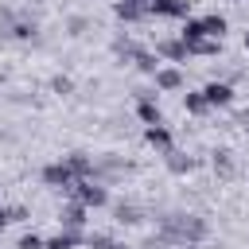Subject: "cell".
<instances>
[{
  "label": "cell",
  "mask_w": 249,
  "mask_h": 249,
  "mask_svg": "<svg viewBox=\"0 0 249 249\" xmlns=\"http://www.w3.org/2000/svg\"><path fill=\"white\" fill-rule=\"evenodd\" d=\"M66 163H70V171H74V179H93V160L89 156H82V152H74V156H66Z\"/></svg>",
  "instance_id": "4fadbf2b"
},
{
  "label": "cell",
  "mask_w": 249,
  "mask_h": 249,
  "mask_svg": "<svg viewBox=\"0 0 249 249\" xmlns=\"http://www.w3.org/2000/svg\"><path fill=\"white\" fill-rule=\"evenodd\" d=\"M202 97H206L210 109H214V105H230V101H233V86H230V82H206Z\"/></svg>",
  "instance_id": "8992f818"
},
{
  "label": "cell",
  "mask_w": 249,
  "mask_h": 249,
  "mask_svg": "<svg viewBox=\"0 0 249 249\" xmlns=\"http://www.w3.org/2000/svg\"><path fill=\"white\" fill-rule=\"evenodd\" d=\"M160 233L163 241H202L206 237V222L195 214H163L160 218Z\"/></svg>",
  "instance_id": "6da1fadb"
},
{
  "label": "cell",
  "mask_w": 249,
  "mask_h": 249,
  "mask_svg": "<svg viewBox=\"0 0 249 249\" xmlns=\"http://www.w3.org/2000/svg\"><path fill=\"white\" fill-rule=\"evenodd\" d=\"M183 43H195V39H202V19H183V35H179Z\"/></svg>",
  "instance_id": "ac0fdd59"
},
{
  "label": "cell",
  "mask_w": 249,
  "mask_h": 249,
  "mask_svg": "<svg viewBox=\"0 0 249 249\" xmlns=\"http://www.w3.org/2000/svg\"><path fill=\"white\" fill-rule=\"evenodd\" d=\"M12 27H16V16H12L8 8H0V31H4V35H12Z\"/></svg>",
  "instance_id": "d4e9b609"
},
{
  "label": "cell",
  "mask_w": 249,
  "mask_h": 249,
  "mask_svg": "<svg viewBox=\"0 0 249 249\" xmlns=\"http://www.w3.org/2000/svg\"><path fill=\"white\" fill-rule=\"evenodd\" d=\"M58 222H62V230H70V233H86V206H82V202L62 206Z\"/></svg>",
  "instance_id": "5b68a950"
},
{
  "label": "cell",
  "mask_w": 249,
  "mask_h": 249,
  "mask_svg": "<svg viewBox=\"0 0 249 249\" xmlns=\"http://www.w3.org/2000/svg\"><path fill=\"white\" fill-rule=\"evenodd\" d=\"M70 195H74L82 206H105V202H109L105 187H101V183H93V179H78V183L70 187Z\"/></svg>",
  "instance_id": "7a4b0ae2"
},
{
  "label": "cell",
  "mask_w": 249,
  "mask_h": 249,
  "mask_svg": "<svg viewBox=\"0 0 249 249\" xmlns=\"http://www.w3.org/2000/svg\"><path fill=\"white\" fill-rule=\"evenodd\" d=\"M86 245H89V249H124L121 241H113V237H105V233H93V237H86Z\"/></svg>",
  "instance_id": "7402d4cb"
},
{
  "label": "cell",
  "mask_w": 249,
  "mask_h": 249,
  "mask_svg": "<svg viewBox=\"0 0 249 249\" xmlns=\"http://www.w3.org/2000/svg\"><path fill=\"white\" fill-rule=\"evenodd\" d=\"M35 31H39V27H35V23H27V19H16V27H12V35H16V39H31Z\"/></svg>",
  "instance_id": "603a6c76"
},
{
  "label": "cell",
  "mask_w": 249,
  "mask_h": 249,
  "mask_svg": "<svg viewBox=\"0 0 249 249\" xmlns=\"http://www.w3.org/2000/svg\"><path fill=\"white\" fill-rule=\"evenodd\" d=\"M148 16L187 19V16H191V0H148Z\"/></svg>",
  "instance_id": "277c9868"
},
{
  "label": "cell",
  "mask_w": 249,
  "mask_h": 249,
  "mask_svg": "<svg viewBox=\"0 0 249 249\" xmlns=\"http://www.w3.org/2000/svg\"><path fill=\"white\" fill-rule=\"evenodd\" d=\"M202 35H210V39H222V35H226V16H218V12L202 16Z\"/></svg>",
  "instance_id": "9a60e30c"
},
{
  "label": "cell",
  "mask_w": 249,
  "mask_h": 249,
  "mask_svg": "<svg viewBox=\"0 0 249 249\" xmlns=\"http://www.w3.org/2000/svg\"><path fill=\"white\" fill-rule=\"evenodd\" d=\"M0 226H8V210L4 206H0Z\"/></svg>",
  "instance_id": "f1b7e54d"
},
{
  "label": "cell",
  "mask_w": 249,
  "mask_h": 249,
  "mask_svg": "<svg viewBox=\"0 0 249 249\" xmlns=\"http://www.w3.org/2000/svg\"><path fill=\"white\" fill-rule=\"evenodd\" d=\"M144 249H163V241H156V237H152V241H144Z\"/></svg>",
  "instance_id": "83f0119b"
},
{
  "label": "cell",
  "mask_w": 249,
  "mask_h": 249,
  "mask_svg": "<svg viewBox=\"0 0 249 249\" xmlns=\"http://www.w3.org/2000/svg\"><path fill=\"white\" fill-rule=\"evenodd\" d=\"M152 78H156V89H167V93L183 86V70H175V66H160Z\"/></svg>",
  "instance_id": "9c48e42d"
},
{
  "label": "cell",
  "mask_w": 249,
  "mask_h": 249,
  "mask_svg": "<svg viewBox=\"0 0 249 249\" xmlns=\"http://www.w3.org/2000/svg\"><path fill=\"white\" fill-rule=\"evenodd\" d=\"M183 109H187V113H206L210 105H206V97H202V89H198V93H187V97H183Z\"/></svg>",
  "instance_id": "ffe728a7"
},
{
  "label": "cell",
  "mask_w": 249,
  "mask_h": 249,
  "mask_svg": "<svg viewBox=\"0 0 249 249\" xmlns=\"http://www.w3.org/2000/svg\"><path fill=\"white\" fill-rule=\"evenodd\" d=\"M78 241H86V233H70V230H62V233H54V237H43V249H74Z\"/></svg>",
  "instance_id": "5bb4252c"
},
{
  "label": "cell",
  "mask_w": 249,
  "mask_h": 249,
  "mask_svg": "<svg viewBox=\"0 0 249 249\" xmlns=\"http://www.w3.org/2000/svg\"><path fill=\"white\" fill-rule=\"evenodd\" d=\"M144 140L156 148V152H171V132L163 128V124H148V132H144Z\"/></svg>",
  "instance_id": "7c38bea8"
},
{
  "label": "cell",
  "mask_w": 249,
  "mask_h": 249,
  "mask_svg": "<svg viewBox=\"0 0 249 249\" xmlns=\"http://www.w3.org/2000/svg\"><path fill=\"white\" fill-rule=\"evenodd\" d=\"M136 113H140V121H144V124H160V105H156V93H140Z\"/></svg>",
  "instance_id": "8fae6325"
},
{
  "label": "cell",
  "mask_w": 249,
  "mask_h": 249,
  "mask_svg": "<svg viewBox=\"0 0 249 249\" xmlns=\"http://www.w3.org/2000/svg\"><path fill=\"white\" fill-rule=\"evenodd\" d=\"M156 54L167 58V62H187V43L183 39H160L156 43Z\"/></svg>",
  "instance_id": "52a82bcc"
},
{
  "label": "cell",
  "mask_w": 249,
  "mask_h": 249,
  "mask_svg": "<svg viewBox=\"0 0 249 249\" xmlns=\"http://www.w3.org/2000/svg\"><path fill=\"white\" fill-rule=\"evenodd\" d=\"M167 156V167L175 171V175H187V171H195V156H183V152H163Z\"/></svg>",
  "instance_id": "2e32d148"
},
{
  "label": "cell",
  "mask_w": 249,
  "mask_h": 249,
  "mask_svg": "<svg viewBox=\"0 0 249 249\" xmlns=\"http://www.w3.org/2000/svg\"><path fill=\"white\" fill-rule=\"evenodd\" d=\"M51 89H54V93H70V89H74V82H70V78H54V82H51Z\"/></svg>",
  "instance_id": "484cf974"
},
{
  "label": "cell",
  "mask_w": 249,
  "mask_h": 249,
  "mask_svg": "<svg viewBox=\"0 0 249 249\" xmlns=\"http://www.w3.org/2000/svg\"><path fill=\"white\" fill-rule=\"evenodd\" d=\"M218 51H222V39H210V35H202V39L187 43V54H198V58H214Z\"/></svg>",
  "instance_id": "30bf717a"
},
{
  "label": "cell",
  "mask_w": 249,
  "mask_h": 249,
  "mask_svg": "<svg viewBox=\"0 0 249 249\" xmlns=\"http://www.w3.org/2000/svg\"><path fill=\"white\" fill-rule=\"evenodd\" d=\"M245 47H249V31H245Z\"/></svg>",
  "instance_id": "f546056e"
},
{
  "label": "cell",
  "mask_w": 249,
  "mask_h": 249,
  "mask_svg": "<svg viewBox=\"0 0 249 249\" xmlns=\"http://www.w3.org/2000/svg\"><path fill=\"white\" fill-rule=\"evenodd\" d=\"M132 62H136V70H144V74H156V70H160V54H156V51H144V47L136 51Z\"/></svg>",
  "instance_id": "e0dca14e"
},
{
  "label": "cell",
  "mask_w": 249,
  "mask_h": 249,
  "mask_svg": "<svg viewBox=\"0 0 249 249\" xmlns=\"http://www.w3.org/2000/svg\"><path fill=\"white\" fill-rule=\"evenodd\" d=\"M19 249H43V237L39 233H23L19 237Z\"/></svg>",
  "instance_id": "cb8c5ba5"
},
{
  "label": "cell",
  "mask_w": 249,
  "mask_h": 249,
  "mask_svg": "<svg viewBox=\"0 0 249 249\" xmlns=\"http://www.w3.org/2000/svg\"><path fill=\"white\" fill-rule=\"evenodd\" d=\"M117 222H124V226L140 222V206H136V202H121V206H117Z\"/></svg>",
  "instance_id": "d6986e66"
},
{
  "label": "cell",
  "mask_w": 249,
  "mask_h": 249,
  "mask_svg": "<svg viewBox=\"0 0 249 249\" xmlns=\"http://www.w3.org/2000/svg\"><path fill=\"white\" fill-rule=\"evenodd\" d=\"M148 16V0H117V19L124 23H136Z\"/></svg>",
  "instance_id": "ba28073f"
},
{
  "label": "cell",
  "mask_w": 249,
  "mask_h": 249,
  "mask_svg": "<svg viewBox=\"0 0 249 249\" xmlns=\"http://www.w3.org/2000/svg\"><path fill=\"white\" fill-rule=\"evenodd\" d=\"M43 183H47V187H58V191H70L78 179H74L70 163H66V160H58V163H47V167H43Z\"/></svg>",
  "instance_id": "3957f363"
},
{
  "label": "cell",
  "mask_w": 249,
  "mask_h": 249,
  "mask_svg": "<svg viewBox=\"0 0 249 249\" xmlns=\"http://www.w3.org/2000/svg\"><path fill=\"white\" fill-rule=\"evenodd\" d=\"M23 214H27L23 206H12V210H8V222H23Z\"/></svg>",
  "instance_id": "4316f807"
},
{
  "label": "cell",
  "mask_w": 249,
  "mask_h": 249,
  "mask_svg": "<svg viewBox=\"0 0 249 249\" xmlns=\"http://www.w3.org/2000/svg\"><path fill=\"white\" fill-rule=\"evenodd\" d=\"M210 163H214V171H218V175H233V160H230V152H214V160H210Z\"/></svg>",
  "instance_id": "44dd1931"
}]
</instances>
